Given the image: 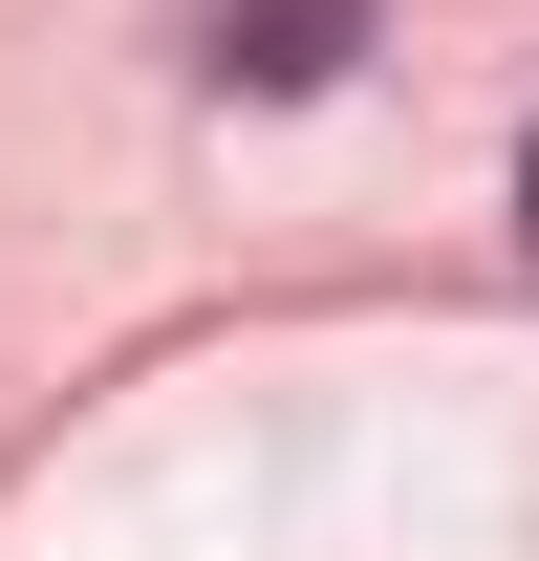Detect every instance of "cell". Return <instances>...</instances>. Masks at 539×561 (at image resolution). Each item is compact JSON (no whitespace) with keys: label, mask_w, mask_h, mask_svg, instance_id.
<instances>
[{"label":"cell","mask_w":539,"mask_h":561,"mask_svg":"<svg viewBox=\"0 0 539 561\" xmlns=\"http://www.w3.org/2000/svg\"><path fill=\"white\" fill-rule=\"evenodd\" d=\"M367 0H216V87H324Z\"/></svg>","instance_id":"cell-1"},{"label":"cell","mask_w":539,"mask_h":561,"mask_svg":"<svg viewBox=\"0 0 539 561\" xmlns=\"http://www.w3.org/2000/svg\"><path fill=\"white\" fill-rule=\"evenodd\" d=\"M518 238H539V151H518Z\"/></svg>","instance_id":"cell-2"}]
</instances>
